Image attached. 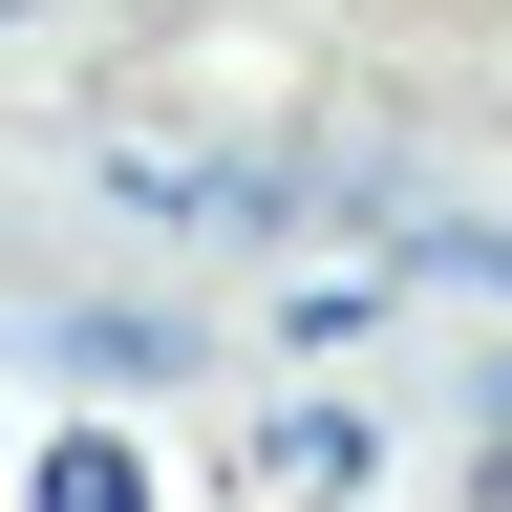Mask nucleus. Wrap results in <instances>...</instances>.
Wrapping results in <instances>:
<instances>
[{
	"label": "nucleus",
	"mask_w": 512,
	"mask_h": 512,
	"mask_svg": "<svg viewBox=\"0 0 512 512\" xmlns=\"http://www.w3.org/2000/svg\"><path fill=\"white\" fill-rule=\"evenodd\" d=\"M22 512H150V470H128V448H107V427H64V448H43V470H22Z\"/></svg>",
	"instance_id": "1"
}]
</instances>
